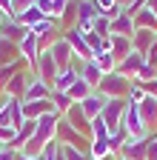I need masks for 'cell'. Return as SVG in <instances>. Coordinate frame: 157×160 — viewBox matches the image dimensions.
Segmentation results:
<instances>
[{
    "instance_id": "obj_18",
    "label": "cell",
    "mask_w": 157,
    "mask_h": 160,
    "mask_svg": "<svg viewBox=\"0 0 157 160\" xmlns=\"http://www.w3.org/2000/svg\"><path fill=\"white\" fill-rule=\"evenodd\" d=\"M37 9H40L49 20H54V23H60V17H63V12L69 9V0H37L34 3Z\"/></svg>"
},
{
    "instance_id": "obj_40",
    "label": "cell",
    "mask_w": 157,
    "mask_h": 160,
    "mask_svg": "<svg viewBox=\"0 0 157 160\" xmlns=\"http://www.w3.org/2000/svg\"><path fill=\"white\" fill-rule=\"evenodd\" d=\"M143 97H146L143 86H140V83H134V80H131V86H129V100H131V103H140Z\"/></svg>"
},
{
    "instance_id": "obj_41",
    "label": "cell",
    "mask_w": 157,
    "mask_h": 160,
    "mask_svg": "<svg viewBox=\"0 0 157 160\" xmlns=\"http://www.w3.org/2000/svg\"><path fill=\"white\" fill-rule=\"evenodd\" d=\"M14 134H17V129H14V126H0V143L9 146L12 140H14Z\"/></svg>"
},
{
    "instance_id": "obj_8",
    "label": "cell",
    "mask_w": 157,
    "mask_h": 160,
    "mask_svg": "<svg viewBox=\"0 0 157 160\" xmlns=\"http://www.w3.org/2000/svg\"><path fill=\"white\" fill-rule=\"evenodd\" d=\"M123 132H126V137H149L143 120H140V112H137V103H131V100H129V109L123 117Z\"/></svg>"
},
{
    "instance_id": "obj_30",
    "label": "cell",
    "mask_w": 157,
    "mask_h": 160,
    "mask_svg": "<svg viewBox=\"0 0 157 160\" xmlns=\"http://www.w3.org/2000/svg\"><path fill=\"white\" fill-rule=\"evenodd\" d=\"M94 63L100 66L103 74H111V72H117V63H120V60H117V57L111 54V49H109V52H103V54H94Z\"/></svg>"
},
{
    "instance_id": "obj_45",
    "label": "cell",
    "mask_w": 157,
    "mask_h": 160,
    "mask_svg": "<svg viewBox=\"0 0 157 160\" xmlns=\"http://www.w3.org/2000/svg\"><path fill=\"white\" fill-rule=\"evenodd\" d=\"M20 157V152H12V149H3L0 152V160H17Z\"/></svg>"
},
{
    "instance_id": "obj_31",
    "label": "cell",
    "mask_w": 157,
    "mask_h": 160,
    "mask_svg": "<svg viewBox=\"0 0 157 160\" xmlns=\"http://www.w3.org/2000/svg\"><path fill=\"white\" fill-rule=\"evenodd\" d=\"M23 69H29V66L23 63V57H20V60H14V63H9V66H3V69H0V89L6 86V83H9V80H12L17 72H23Z\"/></svg>"
},
{
    "instance_id": "obj_25",
    "label": "cell",
    "mask_w": 157,
    "mask_h": 160,
    "mask_svg": "<svg viewBox=\"0 0 157 160\" xmlns=\"http://www.w3.org/2000/svg\"><path fill=\"white\" fill-rule=\"evenodd\" d=\"M80 77L86 80L91 89H97V86H100V80H103V72H100V66H97L94 60H86V63L80 66Z\"/></svg>"
},
{
    "instance_id": "obj_36",
    "label": "cell",
    "mask_w": 157,
    "mask_h": 160,
    "mask_svg": "<svg viewBox=\"0 0 157 160\" xmlns=\"http://www.w3.org/2000/svg\"><path fill=\"white\" fill-rule=\"evenodd\" d=\"M60 152H63L66 160H91L89 152H80V149H74V146H63V143H60Z\"/></svg>"
},
{
    "instance_id": "obj_42",
    "label": "cell",
    "mask_w": 157,
    "mask_h": 160,
    "mask_svg": "<svg viewBox=\"0 0 157 160\" xmlns=\"http://www.w3.org/2000/svg\"><path fill=\"white\" fill-rule=\"evenodd\" d=\"M94 6H97V14H103V12L117 9V0H94Z\"/></svg>"
},
{
    "instance_id": "obj_12",
    "label": "cell",
    "mask_w": 157,
    "mask_h": 160,
    "mask_svg": "<svg viewBox=\"0 0 157 160\" xmlns=\"http://www.w3.org/2000/svg\"><path fill=\"white\" fill-rule=\"evenodd\" d=\"M137 112H140V120H143L146 132L149 134H157V100L146 94L140 103H137Z\"/></svg>"
},
{
    "instance_id": "obj_48",
    "label": "cell",
    "mask_w": 157,
    "mask_h": 160,
    "mask_svg": "<svg viewBox=\"0 0 157 160\" xmlns=\"http://www.w3.org/2000/svg\"><path fill=\"white\" fill-rule=\"evenodd\" d=\"M146 9H151V12L157 14V0H146Z\"/></svg>"
},
{
    "instance_id": "obj_1",
    "label": "cell",
    "mask_w": 157,
    "mask_h": 160,
    "mask_svg": "<svg viewBox=\"0 0 157 160\" xmlns=\"http://www.w3.org/2000/svg\"><path fill=\"white\" fill-rule=\"evenodd\" d=\"M129 86H131V80H126L120 72H111V74H103L100 86L94 92L103 94L106 100H120V97H129Z\"/></svg>"
},
{
    "instance_id": "obj_32",
    "label": "cell",
    "mask_w": 157,
    "mask_h": 160,
    "mask_svg": "<svg viewBox=\"0 0 157 160\" xmlns=\"http://www.w3.org/2000/svg\"><path fill=\"white\" fill-rule=\"evenodd\" d=\"M49 100H52L54 112H60V114H66V109H69V106L74 103V100H71V97H69L66 92H54V89H52V97H49Z\"/></svg>"
},
{
    "instance_id": "obj_54",
    "label": "cell",
    "mask_w": 157,
    "mask_h": 160,
    "mask_svg": "<svg viewBox=\"0 0 157 160\" xmlns=\"http://www.w3.org/2000/svg\"><path fill=\"white\" fill-rule=\"evenodd\" d=\"M154 80H157V77H154Z\"/></svg>"
},
{
    "instance_id": "obj_13",
    "label": "cell",
    "mask_w": 157,
    "mask_h": 160,
    "mask_svg": "<svg viewBox=\"0 0 157 160\" xmlns=\"http://www.w3.org/2000/svg\"><path fill=\"white\" fill-rule=\"evenodd\" d=\"M57 63L52 60V54L49 52H40V60H37V69H34V74L43 80V83H49V86H54V77H57Z\"/></svg>"
},
{
    "instance_id": "obj_11",
    "label": "cell",
    "mask_w": 157,
    "mask_h": 160,
    "mask_svg": "<svg viewBox=\"0 0 157 160\" xmlns=\"http://www.w3.org/2000/svg\"><path fill=\"white\" fill-rule=\"evenodd\" d=\"M17 49H20V57H23V63L34 72L37 69V60H40V43H37V37L32 34V29H29V34L20 40V46H17Z\"/></svg>"
},
{
    "instance_id": "obj_23",
    "label": "cell",
    "mask_w": 157,
    "mask_h": 160,
    "mask_svg": "<svg viewBox=\"0 0 157 160\" xmlns=\"http://www.w3.org/2000/svg\"><path fill=\"white\" fill-rule=\"evenodd\" d=\"M77 77H80V72H77L74 66H69V69H60V72H57V77H54V92H69L71 86H74V80Z\"/></svg>"
},
{
    "instance_id": "obj_21",
    "label": "cell",
    "mask_w": 157,
    "mask_h": 160,
    "mask_svg": "<svg viewBox=\"0 0 157 160\" xmlns=\"http://www.w3.org/2000/svg\"><path fill=\"white\" fill-rule=\"evenodd\" d=\"M80 106H83L86 117L94 120V117H100V114H103V109H106V97H103V94H97V92H91L86 100H80Z\"/></svg>"
},
{
    "instance_id": "obj_15",
    "label": "cell",
    "mask_w": 157,
    "mask_h": 160,
    "mask_svg": "<svg viewBox=\"0 0 157 160\" xmlns=\"http://www.w3.org/2000/svg\"><path fill=\"white\" fill-rule=\"evenodd\" d=\"M143 63H146V57H143V54H137V52H131L129 57H123L120 63H117V72H120L126 80H134L137 72L143 69Z\"/></svg>"
},
{
    "instance_id": "obj_29",
    "label": "cell",
    "mask_w": 157,
    "mask_h": 160,
    "mask_svg": "<svg viewBox=\"0 0 157 160\" xmlns=\"http://www.w3.org/2000/svg\"><path fill=\"white\" fill-rule=\"evenodd\" d=\"M91 92H94V89H91V86L86 83V80H83V77H77V80H74V86H71V89H69L66 94H69V97L74 100V103H80V100H86V97H89Z\"/></svg>"
},
{
    "instance_id": "obj_27",
    "label": "cell",
    "mask_w": 157,
    "mask_h": 160,
    "mask_svg": "<svg viewBox=\"0 0 157 160\" xmlns=\"http://www.w3.org/2000/svg\"><path fill=\"white\" fill-rule=\"evenodd\" d=\"M89 157H91V160L114 157V154H111V149H109V137H97V140H91V146H89Z\"/></svg>"
},
{
    "instance_id": "obj_4",
    "label": "cell",
    "mask_w": 157,
    "mask_h": 160,
    "mask_svg": "<svg viewBox=\"0 0 157 160\" xmlns=\"http://www.w3.org/2000/svg\"><path fill=\"white\" fill-rule=\"evenodd\" d=\"M57 143H63V146H74V149H80V152H89L91 140H89V137H83L77 129H71L66 120L60 117V123H57Z\"/></svg>"
},
{
    "instance_id": "obj_39",
    "label": "cell",
    "mask_w": 157,
    "mask_h": 160,
    "mask_svg": "<svg viewBox=\"0 0 157 160\" xmlns=\"http://www.w3.org/2000/svg\"><path fill=\"white\" fill-rule=\"evenodd\" d=\"M37 3V0H12V17H17L20 12H26V9H32Z\"/></svg>"
},
{
    "instance_id": "obj_5",
    "label": "cell",
    "mask_w": 157,
    "mask_h": 160,
    "mask_svg": "<svg viewBox=\"0 0 157 160\" xmlns=\"http://www.w3.org/2000/svg\"><path fill=\"white\" fill-rule=\"evenodd\" d=\"M151 137V134H149ZM149 137H126L120 152L114 154V160H146V146H149Z\"/></svg>"
},
{
    "instance_id": "obj_7",
    "label": "cell",
    "mask_w": 157,
    "mask_h": 160,
    "mask_svg": "<svg viewBox=\"0 0 157 160\" xmlns=\"http://www.w3.org/2000/svg\"><path fill=\"white\" fill-rule=\"evenodd\" d=\"M49 54H52V60H54V63H57V69H69L71 63H74V52H71V46H69V40L60 34V37H57L54 40V43L46 49Z\"/></svg>"
},
{
    "instance_id": "obj_6",
    "label": "cell",
    "mask_w": 157,
    "mask_h": 160,
    "mask_svg": "<svg viewBox=\"0 0 157 160\" xmlns=\"http://www.w3.org/2000/svg\"><path fill=\"white\" fill-rule=\"evenodd\" d=\"M63 120H66L71 129H77L83 137H89V140H91V120L86 117V112H83V106H80V103H71V106L66 109Z\"/></svg>"
},
{
    "instance_id": "obj_9",
    "label": "cell",
    "mask_w": 157,
    "mask_h": 160,
    "mask_svg": "<svg viewBox=\"0 0 157 160\" xmlns=\"http://www.w3.org/2000/svg\"><path fill=\"white\" fill-rule=\"evenodd\" d=\"M29 77H32V69H23V72H17L9 83L0 89V97H14V100H23L26 94V86H29Z\"/></svg>"
},
{
    "instance_id": "obj_47",
    "label": "cell",
    "mask_w": 157,
    "mask_h": 160,
    "mask_svg": "<svg viewBox=\"0 0 157 160\" xmlns=\"http://www.w3.org/2000/svg\"><path fill=\"white\" fill-rule=\"evenodd\" d=\"M117 6H123V12H131V6H134V0H117Z\"/></svg>"
},
{
    "instance_id": "obj_16",
    "label": "cell",
    "mask_w": 157,
    "mask_h": 160,
    "mask_svg": "<svg viewBox=\"0 0 157 160\" xmlns=\"http://www.w3.org/2000/svg\"><path fill=\"white\" fill-rule=\"evenodd\" d=\"M157 43V32H149V29H134V34H131V46H134V52L137 54H149V49Z\"/></svg>"
},
{
    "instance_id": "obj_51",
    "label": "cell",
    "mask_w": 157,
    "mask_h": 160,
    "mask_svg": "<svg viewBox=\"0 0 157 160\" xmlns=\"http://www.w3.org/2000/svg\"><path fill=\"white\" fill-rule=\"evenodd\" d=\"M17 160H43V157H23V154H20V157H17Z\"/></svg>"
},
{
    "instance_id": "obj_3",
    "label": "cell",
    "mask_w": 157,
    "mask_h": 160,
    "mask_svg": "<svg viewBox=\"0 0 157 160\" xmlns=\"http://www.w3.org/2000/svg\"><path fill=\"white\" fill-rule=\"evenodd\" d=\"M63 37L69 40V46H71V52H74V60H80V63H86V60H94V52H91V46L86 43V34L77 29V26L63 29Z\"/></svg>"
},
{
    "instance_id": "obj_38",
    "label": "cell",
    "mask_w": 157,
    "mask_h": 160,
    "mask_svg": "<svg viewBox=\"0 0 157 160\" xmlns=\"http://www.w3.org/2000/svg\"><path fill=\"white\" fill-rule=\"evenodd\" d=\"M97 137H109V129L103 123V117H94L91 120V140H97Z\"/></svg>"
},
{
    "instance_id": "obj_17",
    "label": "cell",
    "mask_w": 157,
    "mask_h": 160,
    "mask_svg": "<svg viewBox=\"0 0 157 160\" xmlns=\"http://www.w3.org/2000/svg\"><path fill=\"white\" fill-rule=\"evenodd\" d=\"M49 112H54L52 100H23V117L26 120H40Z\"/></svg>"
},
{
    "instance_id": "obj_34",
    "label": "cell",
    "mask_w": 157,
    "mask_h": 160,
    "mask_svg": "<svg viewBox=\"0 0 157 160\" xmlns=\"http://www.w3.org/2000/svg\"><path fill=\"white\" fill-rule=\"evenodd\" d=\"M12 100L14 97H0V126H12Z\"/></svg>"
},
{
    "instance_id": "obj_44",
    "label": "cell",
    "mask_w": 157,
    "mask_h": 160,
    "mask_svg": "<svg viewBox=\"0 0 157 160\" xmlns=\"http://www.w3.org/2000/svg\"><path fill=\"white\" fill-rule=\"evenodd\" d=\"M140 86H143V92H146L149 97L157 100V80H149V83H140Z\"/></svg>"
},
{
    "instance_id": "obj_24",
    "label": "cell",
    "mask_w": 157,
    "mask_h": 160,
    "mask_svg": "<svg viewBox=\"0 0 157 160\" xmlns=\"http://www.w3.org/2000/svg\"><path fill=\"white\" fill-rule=\"evenodd\" d=\"M14 60H20V49H17V43L0 37V69L9 66V63H14Z\"/></svg>"
},
{
    "instance_id": "obj_43",
    "label": "cell",
    "mask_w": 157,
    "mask_h": 160,
    "mask_svg": "<svg viewBox=\"0 0 157 160\" xmlns=\"http://www.w3.org/2000/svg\"><path fill=\"white\" fill-rule=\"evenodd\" d=\"M146 160H157V134L149 137V146H146Z\"/></svg>"
},
{
    "instance_id": "obj_26",
    "label": "cell",
    "mask_w": 157,
    "mask_h": 160,
    "mask_svg": "<svg viewBox=\"0 0 157 160\" xmlns=\"http://www.w3.org/2000/svg\"><path fill=\"white\" fill-rule=\"evenodd\" d=\"M134 26L137 29H149V32H157V14L151 12V9H137L134 12Z\"/></svg>"
},
{
    "instance_id": "obj_52",
    "label": "cell",
    "mask_w": 157,
    "mask_h": 160,
    "mask_svg": "<svg viewBox=\"0 0 157 160\" xmlns=\"http://www.w3.org/2000/svg\"><path fill=\"white\" fill-rule=\"evenodd\" d=\"M3 149H6V146H3V143H0V152H3Z\"/></svg>"
},
{
    "instance_id": "obj_33",
    "label": "cell",
    "mask_w": 157,
    "mask_h": 160,
    "mask_svg": "<svg viewBox=\"0 0 157 160\" xmlns=\"http://www.w3.org/2000/svg\"><path fill=\"white\" fill-rule=\"evenodd\" d=\"M86 43L91 46V52H94V54L109 52V37H100V34H94V32H89V34H86Z\"/></svg>"
},
{
    "instance_id": "obj_37",
    "label": "cell",
    "mask_w": 157,
    "mask_h": 160,
    "mask_svg": "<svg viewBox=\"0 0 157 160\" xmlns=\"http://www.w3.org/2000/svg\"><path fill=\"white\" fill-rule=\"evenodd\" d=\"M94 34H100V37H109L111 34V20H106V17H100L97 14V20H94V29H91Z\"/></svg>"
},
{
    "instance_id": "obj_10",
    "label": "cell",
    "mask_w": 157,
    "mask_h": 160,
    "mask_svg": "<svg viewBox=\"0 0 157 160\" xmlns=\"http://www.w3.org/2000/svg\"><path fill=\"white\" fill-rule=\"evenodd\" d=\"M94 20H97L94 0H77V29H80L83 34H89L94 29Z\"/></svg>"
},
{
    "instance_id": "obj_35",
    "label": "cell",
    "mask_w": 157,
    "mask_h": 160,
    "mask_svg": "<svg viewBox=\"0 0 157 160\" xmlns=\"http://www.w3.org/2000/svg\"><path fill=\"white\" fill-rule=\"evenodd\" d=\"M154 77H157V66L143 63V69L137 72V77H134V83H149V80H154Z\"/></svg>"
},
{
    "instance_id": "obj_14",
    "label": "cell",
    "mask_w": 157,
    "mask_h": 160,
    "mask_svg": "<svg viewBox=\"0 0 157 160\" xmlns=\"http://www.w3.org/2000/svg\"><path fill=\"white\" fill-rule=\"evenodd\" d=\"M49 97H52V86H49V83H43V80H40V77H37V74L32 72L23 100H49Z\"/></svg>"
},
{
    "instance_id": "obj_19",
    "label": "cell",
    "mask_w": 157,
    "mask_h": 160,
    "mask_svg": "<svg viewBox=\"0 0 157 160\" xmlns=\"http://www.w3.org/2000/svg\"><path fill=\"white\" fill-rule=\"evenodd\" d=\"M29 34V29L23 26V23H17L14 17H6V23H3V29H0V37H6V40H12V43H17L20 46V40Z\"/></svg>"
},
{
    "instance_id": "obj_53",
    "label": "cell",
    "mask_w": 157,
    "mask_h": 160,
    "mask_svg": "<svg viewBox=\"0 0 157 160\" xmlns=\"http://www.w3.org/2000/svg\"><path fill=\"white\" fill-rule=\"evenodd\" d=\"M103 160H114V157H103Z\"/></svg>"
},
{
    "instance_id": "obj_46",
    "label": "cell",
    "mask_w": 157,
    "mask_h": 160,
    "mask_svg": "<svg viewBox=\"0 0 157 160\" xmlns=\"http://www.w3.org/2000/svg\"><path fill=\"white\" fill-rule=\"evenodd\" d=\"M0 12L12 17V0H0Z\"/></svg>"
},
{
    "instance_id": "obj_2",
    "label": "cell",
    "mask_w": 157,
    "mask_h": 160,
    "mask_svg": "<svg viewBox=\"0 0 157 160\" xmlns=\"http://www.w3.org/2000/svg\"><path fill=\"white\" fill-rule=\"evenodd\" d=\"M126 109H129V97H120V100H106V109H103V123L109 129V134L120 132L123 129V117H126Z\"/></svg>"
},
{
    "instance_id": "obj_49",
    "label": "cell",
    "mask_w": 157,
    "mask_h": 160,
    "mask_svg": "<svg viewBox=\"0 0 157 160\" xmlns=\"http://www.w3.org/2000/svg\"><path fill=\"white\" fill-rule=\"evenodd\" d=\"M54 160H66V157H63V152H60V143H57V152H54Z\"/></svg>"
},
{
    "instance_id": "obj_20",
    "label": "cell",
    "mask_w": 157,
    "mask_h": 160,
    "mask_svg": "<svg viewBox=\"0 0 157 160\" xmlns=\"http://www.w3.org/2000/svg\"><path fill=\"white\" fill-rule=\"evenodd\" d=\"M134 14H129V12H120L114 20H111V34H123V37H131L134 34ZM109 34V37H111Z\"/></svg>"
},
{
    "instance_id": "obj_28",
    "label": "cell",
    "mask_w": 157,
    "mask_h": 160,
    "mask_svg": "<svg viewBox=\"0 0 157 160\" xmlns=\"http://www.w3.org/2000/svg\"><path fill=\"white\" fill-rule=\"evenodd\" d=\"M14 20H17V23H23L26 29H32V26H37V23H40V20H46V14L37 9V6H32V9H26V12H20Z\"/></svg>"
},
{
    "instance_id": "obj_22",
    "label": "cell",
    "mask_w": 157,
    "mask_h": 160,
    "mask_svg": "<svg viewBox=\"0 0 157 160\" xmlns=\"http://www.w3.org/2000/svg\"><path fill=\"white\" fill-rule=\"evenodd\" d=\"M109 49H111V54H114L117 60H123V57H129V54L134 52L131 37H123V34H111V37H109Z\"/></svg>"
},
{
    "instance_id": "obj_50",
    "label": "cell",
    "mask_w": 157,
    "mask_h": 160,
    "mask_svg": "<svg viewBox=\"0 0 157 160\" xmlns=\"http://www.w3.org/2000/svg\"><path fill=\"white\" fill-rule=\"evenodd\" d=\"M6 17H9V14H3V12H0V29H3V23H6Z\"/></svg>"
}]
</instances>
